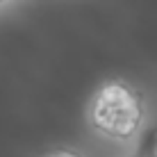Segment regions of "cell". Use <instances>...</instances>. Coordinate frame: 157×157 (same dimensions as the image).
Returning a JSON list of instances; mask_svg holds the SVG:
<instances>
[{
  "label": "cell",
  "instance_id": "1",
  "mask_svg": "<svg viewBox=\"0 0 157 157\" xmlns=\"http://www.w3.org/2000/svg\"><path fill=\"white\" fill-rule=\"evenodd\" d=\"M144 121V100L132 84L107 80L91 100V123L114 139H130Z\"/></svg>",
  "mask_w": 157,
  "mask_h": 157
},
{
  "label": "cell",
  "instance_id": "2",
  "mask_svg": "<svg viewBox=\"0 0 157 157\" xmlns=\"http://www.w3.org/2000/svg\"><path fill=\"white\" fill-rule=\"evenodd\" d=\"M132 157H157V125L141 134V141Z\"/></svg>",
  "mask_w": 157,
  "mask_h": 157
},
{
  "label": "cell",
  "instance_id": "3",
  "mask_svg": "<svg viewBox=\"0 0 157 157\" xmlns=\"http://www.w3.org/2000/svg\"><path fill=\"white\" fill-rule=\"evenodd\" d=\"M46 157H82V155L75 153V150H68V148H57L52 153H48Z\"/></svg>",
  "mask_w": 157,
  "mask_h": 157
},
{
  "label": "cell",
  "instance_id": "4",
  "mask_svg": "<svg viewBox=\"0 0 157 157\" xmlns=\"http://www.w3.org/2000/svg\"><path fill=\"white\" fill-rule=\"evenodd\" d=\"M0 2H2V0H0Z\"/></svg>",
  "mask_w": 157,
  "mask_h": 157
}]
</instances>
